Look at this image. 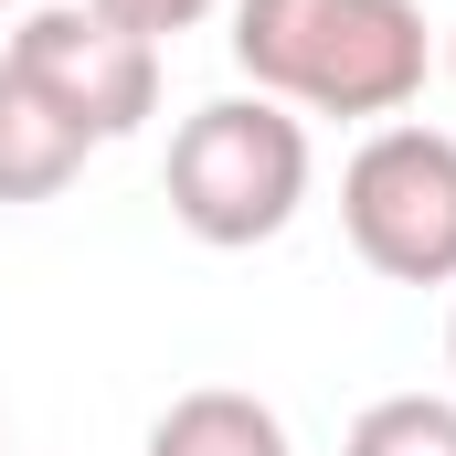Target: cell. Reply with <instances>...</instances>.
Instances as JSON below:
<instances>
[{"label":"cell","mask_w":456,"mask_h":456,"mask_svg":"<svg viewBox=\"0 0 456 456\" xmlns=\"http://www.w3.org/2000/svg\"><path fill=\"white\" fill-rule=\"evenodd\" d=\"M233 64L276 107L382 127L425 96L436 32L414 0H233Z\"/></svg>","instance_id":"6da1fadb"},{"label":"cell","mask_w":456,"mask_h":456,"mask_svg":"<svg viewBox=\"0 0 456 456\" xmlns=\"http://www.w3.org/2000/svg\"><path fill=\"white\" fill-rule=\"evenodd\" d=\"M308 202V117L276 107V96H213V107L181 117L170 138V213L191 244L244 255V244H276Z\"/></svg>","instance_id":"7a4b0ae2"},{"label":"cell","mask_w":456,"mask_h":456,"mask_svg":"<svg viewBox=\"0 0 456 456\" xmlns=\"http://www.w3.org/2000/svg\"><path fill=\"white\" fill-rule=\"evenodd\" d=\"M340 233L393 287H456V138L382 117L340 170Z\"/></svg>","instance_id":"3957f363"},{"label":"cell","mask_w":456,"mask_h":456,"mask_svg":"<svg viewBox=\"0 0 456 456\" xmlns=\"http://www.w3.org/2000/svg\"><path fill=\"white\" fill-rule=\"evenodd\" d=\"M0 64H11V75H32V86L75 117L96 149H107V138H138L149 107H159V43H138L127 21L86 11V0L32 11V21L11 32V53H0Z\"/></svg>","instance_id":"277c9868"},{"label":"cell","mask_w":456,"mask_h":456,"mask_svg":"<svg viewBox=\"0 0 456 456\" xmlns=\"http://www.w3.org/2000/svg\"><path fill=\"white\" fill-rule=\"evenodd\" d=\"M86 149H96V138H86L75 117L53 107L32 75L0 64V202H53V191L86 170Z\"/></svg>","instance_id":"5b68a950"},{"label":"cell","mask_w":456,"mask_h":456,"mask_svg":"<svg viewBox=\"0 0 456 456\" xmlns=\"http://www.w3.org/2000/svg\"><path fill=\"white\" fill-rule=\"evenodd\" d=\"M149 456H287V425H276V403L202 382L149 425Z\"/></svg>","instance_id":"8992f818"},{"label":"cell","mask_w":456,"mask_h":456,"mask_svg":"<svg viewBox=\"0 0 456 456\" xmlns=\"http://www.w3.org/2000/svg\"><path fill=\"white\" fill-rule=\"evenodd\" d=\"M340 456H456V393H382V403H361Z\"/></svg>","instance_id":"52a82bcc"},{"label":"cell","mask_w":456,"mask_h":456,"mask_svg":"<svg viewBox=\"0 0 456 456\" xmlns=\"http://www.w3.org/2000/svg\"><path fill=\"white\" fill-rule=\"evenodd\" d=\"M86 11H107V21H127L138 43H170V32H191V21H213L224 0H86Z\"/></svg>","instance_id":"ba28073f"},{"label":"cell","mask_w":456,"mask_h":456,"mask_svg":"<svg viewBox=\"0 0 456 456\" xmlns=\"http://www.w3.org/2000/svg\"><path fill=\"white\" fill-rule=\"evenodd\" d=\"M446 75H456V21H446Z\"/></svg>","instance_id":"9c48e42d"},{"label":"cell","mask_w":456,"mask_h":456,"mask_svg":"<svg viewBox=\"0 0 456 456\" xmlns=\"http://www.w3.org/2000/svg\"><path fill=\"white\" fill-rule=\"evenodd\" d=\"M446 361H456V319H446Z\"/></svg>","instance_id":"30bf717a"},{"label":"cell","mask_w":456,"mask_h":456,"mask_svg":"<svg viewBox=\"0 0 456 456\" xmlns=\"http://www.w3.org/2000/svg\"><path fill=\"white\" fill-rule=\"evenodd\" d=\"M0 11H11V0H0Z\"/></svg>","instance_id":"8fae6325"}]
</instances>
